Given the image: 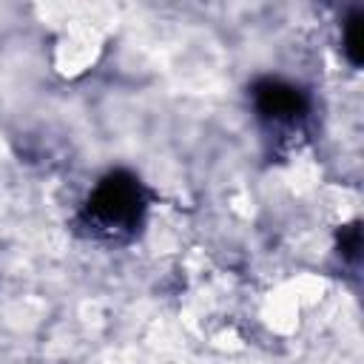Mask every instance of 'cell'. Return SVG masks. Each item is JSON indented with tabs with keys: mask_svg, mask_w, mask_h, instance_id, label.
Wrapping results in <instances>:
<instances>
[{
	"mask_svg": "<svg viewBox=\"0 0 364 364\" xmlns=\"http://www.w3.org/2000/svg\"><path fill=\"white\" fill-rule=\"evenodd\" d=\"M145 210V188L128 171L108 173L85 202V219L105 233L134 228Z\"/></svg>",
	"mask_w": 364,
	"mask_h": 364,
	"instance_id": "6da1fadb",
	"label": "cell"
},
{
	"mask_svg": "<svg viewBox=\"0 0 364 364\" xmlns=\"http://www.w3.org/2000/svg\"><path fill=\"white\" fill-rule=\"evenodd\" d=\"M253 100L262 117L276 122H296L307 114V97L301 88L282 80H262L253 85Z\"/></svg>",
	"mask_w": 364,
	"mask_h": 364,
	"instance_id": "7a4b0ae2",
	"label": "cell"
},
{
	"mask_svg": "<svg viewBox=\"0 0 364 364\" xmlns=\"http://www.w3.org/2000/svg\"><path fill=\"white\" fill-rule=\"evenodd\" d=\"M344 54L353 65H361L364 60V14L355 11L344 26Z\"/></svg>",
	"mask_w": 364,
	"mask_h": 364,
	"instance_id": "3957f363",
	"label": "cell"
},
{
	"mask_svg": "<svg viewBox=\"0 0 364 364\" xmlns=\"http://www.w3.org/2000/svg\"><path fill=\"white\" fill-rule=\"evenodd\" d=\"M338 247H341V256H344V259H355L358 250H361V228H358V225L341 228V233H338Z\"/></svg>",
	"mask_w": 364,
	"mask_h": 364,
	"instance_id": "277c9868",
	"label": "cell"
}]
</instances>
